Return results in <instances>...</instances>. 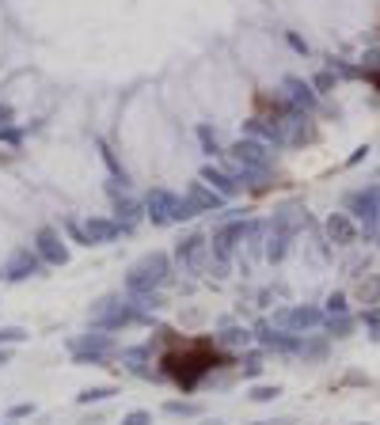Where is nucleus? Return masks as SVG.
<instances>
[{
    "label": "nucleus",
    "mask_w": 380,
    "mask_h": 425,
    "mask_svg": "<svg viewBox=\"0 0 380 425\" xmlns=\"http://www.w3.org/2000/svg\"><path fill=\"white\" fill-rule=\"evenodd\" d=\"M255 425H293L289 417H274V422H255Z\"/></svg>",
    "instance_id": "c9c22d12"
},
{
    "label": "nucleus",
    "mask_w": 380,
    "mask_h": 425,
    "mask_svg": "<svg viewBox=\"0 0 380 425\" xmlns=\"http://www.w3.org/2000/svg\"><path fill=\"white\" fill-rule=\"evenodd\" d=\"M12 125V106H4L0 103V137H4V130Z\"/></svg>",
    "instance_id": "72a5a7b5"
},
{
    "label": "nucleus",
    "mask_w": 380,
    "mask_h": 425,
    "mask_svg": "<svg viewBox=\"0 0 380 425\" xmlns=\"http://www.w3.org/2000/svg\"><path fill=\"white\" fill-rule=\"evenodd\" d=\"M164 410H167V414H175V417H194V414H202V402H182V399H171V402H164Z\"/></svg>",
    "instance_id": "4be33fe9"
},
{
    "label": "nucleus",
    "mask_w": 380,
    "mask_h": 425,
    "mask_svg": "<svg viewBox=\"0 0 380 425\" xmlns=\"http://www.w3.org/2000/svg\"><path fill=\"white\" fill-rule=\"evenodd\" d=\"M346 212H354L357 221L365 224V232H377V224H380V186L354 190V194L346 197Z\"/></svg>",
    "instance_id": "423d86ee"
},
{
    "label": "nucleus",
    "mask_w": 380,
    "mask_h": 425,
    "mask_svg": "<svg viewBox=\"0 0 380 425\" xmlns=\"http://www.w3.org/2000/svg\"><path fill=\"white\" fill-rule=\"evenodd\" d=\"M248 137L263 141V145H278V141H285V133H281V122H263V118H251V122H248Z\"/></svg>",
    "instance_id": "a211bd4d"
},
{
    "label": "nucleus",
    "mask_w": 380,
    "mask_h": 425,
    "mask_svg": "<svg viewBox=\"0 0 380 425\" xmlns=\"http://www.w3.org/2000/svg\"><path fill=\"white\" fill-rule=\"evenodd\" d=\"M316 91H327V88H335V69H327V73H320L316 76V84H312Z\"/></svg>",
    "instance_id": "2f4dec72"
},
{
    "label": "nucleus",
    "mask_w": 380,
    "mask_h": 425,
    "mask_svg": "<svg viewBox=\"0 0 380 425\" xmlns=\"http://www.w3.org/2000/svg\"><path fill=\"white\" fill-rule=\"evenodd\" d=\"M323 311H327V315H346V296H342V293H331V296H327V308H323Z\"/></svg>",
    "instance_id": "c85d7f7f"
},
{
    "label": "nucleus",
    "mask_w": 380,
    "mask_h": 425,
    "mask_svg": "<svg viewBox=\"0 0 380 425\" xmlns=\"http://www.w3.org/2000/svg\"><path fill=\"white\" fill-rule=\"evenodd\" d=\"M278 395H281L278 387H270V384H255V387L248 391V399H251V402H274Z\"/></svg>",
    "instance_id": "393cba45"
},
{
    "label": "nucleus",
    "mask_w": 380,
    "mask_h": 425,
    "mask_svg": "<svg viewBox=\"0 0 380 425\" xmlns=\"http://www.w3.org/2000/svg\"><path fill=\"white\" fill-rule=\"evenodd\" d=\"M137 217H141V205L133 202V197H122V194H115V221L122 224L126 232L137 224Z\"/></svg>",
    "instance_id": "aec40b11"
},
{
    "label": "nucleus",
    "mask_w": 380,
    "mask_h": 425,
    "mask_svg": "<svg viewBox=\"0 0 380 425\" xmlns=\"http://www.w3.org/2000/svg\"><path fill=\"white\" fill-rule=\"evenodd\" d=\"M167 278H171V258H167L164 251H149L130 266L126 289H130V293H152V289H160Z\"/></svg>",
    "instance_id": "f03ea898"
},
{
    "label": "nucleus",
    "mask_w": 380,
    "mask_h": 425,
    "mask_svg": "<svg viewBox=\"0 0 380 425\" xmlns=\"http://www.w3.org/2000/svg\"><path fill=\"white\" fill-rule=\"evenodd\" d=\"M69 353L76 357V365H103V361L115 353V338H110L107 330L95 327V335L69 338Z\"/></svg>",
    "instance_id": "20e7f679"
},
{
    "label": "nucleus",
    "mask_w": 380,
    "mask_h": 425,
    "mask_svg": "<svg viewBox=\"0 0 380 425\" xmlns=\"http://www.w3.org/2000/svg\"><path fill=\"white\" fill-rule=\"evenodd\" d=\"M149 422H152L149 410H130V414L122 417V425H149Z\"/></svg>",
    "instance_id": "7c9ffc66"
},
{
    "label": "nucleus",
    "mask_w": 380,
    "mask_h": 425,
    "mask_svg": "<svg viewBox=\"0 0 380 425\" xmlns=\"http://www.w3.org/2000/svg\"><path fill=\"white\" fill-rule=\"evenodd\" d=\"M187 202L194 205V212H217V209H224V202H228V197L224 194H217L213 186H209V182H190V190H187Z\"/></svg>",
    "instance_id": "f8f14e48"
},
{
    "label": "nucleus",
    "mask_w": 380,
    "mask_h": 425,
    "mask_svg": "<svg viewBox=\"0 0 380 425\" xmlns=\"http://www.w3.org/2000/svg\"><path fill=\"white\" fill-rule=\"evenodd\" d=\"M31 414H34V402H16V406L8 410L12 422H16V417H31Z\"/></svg>",
    "instance_id": "473e14b6"
},
{
    "label": "nucleus",
    "mask_w": 380,
    "mask_h": 425,
    "mask_svg": "<svg viewBox=\"0 0 380 425\" xmlns=\"http://www.w3.org/2000/svg\"><path fill=\"white\" fill-rule=\"evenodd\" d=\"M244 228H248V224L236 221V224H224L213 236V258L217 262H228L232 254H236V243H244Z\"/></svg>",
    "instance_id": "4468645a"
},
{
    "label": "nucleus",
    "mask_w": 380,
    "mask_h": 425,
    "mask_svg": "<svg viewBox=\"0 0 380 425\" xmlns=\"http://www.w3.org/2000/svg\"><path fill=\"white\" fill-rule=\"evenodd\" d=\"M228 156H232V164L255 167V171H270V164H274L270 145H263V141H255V137H240L236 145L228 148Z\"/></svg>",
    "instance_id": "0eeeda50"
},
{
    "label": "nucleus",
    "mask_w": 380,
    "mask_h": 425,
    "mask_svg": "<svg viewBox=\"0 0 380 425\" xmlns=\"http://www.w3.org/2000/svg\"><path fill=\"white\" fill-rule=\"evenodd\" d=\"M99 152H103V160H107V167H110V171H115V182H122V186H126V182H130V179H126L122 164H118V160H115V152H110V148L103 145V141H99Z\"/></svg>",
    "instance_id": "a878e982"
},
{
    "label": "nucleus",
    "mask_w": 380,
    "mask_h": 425,
    "mask_svg": "<svg viewBox=\"0 0 380 425\" xmlns=\"http://www.w3.org/2000/svg\"><path fill=\"white\" fill-rule=\"evenodd\" d=\"M327 330L335 338H346L350 330H354V319H350V315H327Z\"/></svg>",
    "instance_id": "5701e85b"
},
{
    "label": "nucleus",
    "mask_w": 380,
    "mask_h": 425,
    "mask_svg": "<svg viewBox=\"0 0 380 425\" xmlns=\"http://www.w3.org/2000/svg\"><path fill=\"white\" fill-rule=\"evenodd\" d=\"M327 239L335 247H354L357 243V224L350 212H331L327 217Z\"/></svg>",
    "instance_id": "ddd939ff"
},
{
    "label": "nucleus",
    "mask_w": 380,
    "mask_h": 425,
    "mask_svg": "<svg viewBox=\"0 0 380 425\" xmlns=\"http://www.w3.org/2000/svg\"><path fill=\"white\" fill-rule=\"evenodd\" d=\"M8 425H12V422H8Z\"/></svg>",
    "instance_id": "58836bf2"
},
{
    "label": "nucleus",
    "mask_w": 380,
    "mask_h": 425,
    "mask_svg": "<svg viewBox=\"0 0 380 425\" xmlns=\"http://www.w3.org/2000/svg\"><path fill=\"white\" fill-rule=\"evenodd\" d=\"M110 395H118V387H88V391H80L76 395V402H80V406H91V402H107Z\"/></svg>",
    "instance_id": "412c9836"
},
{
    "label": "nucleus",
    "mask_w": 380,
    "mask_h": 425,
    "mask_svg": "<svg viewBox=\"0 0 380 425\" xmlns=\"http://www.w3.org/2000/svg\"><path fill=\"white\" fill-rule=\"evenodd\" d=\"M16 342H27V330H19V327H0V345H16Z\"/></svg>",
    "instance_id": "cd10ccee"
},
{
    "label": "nucleus",
    "mask_w": 380,
    "mask_h": 425,
    "mask_svg": "<svg viewBox=\"0 0 380 425\" xmlns=\"http://www.w3.org/2000/svg\"><path fill=\"white\" fill-rule=\"evenodd\" d=\"M217 342H221V345H248V342H251V335H248V330H224V335L217 338Z\"/></svg>",
    "instance_id": "bb28decb"
},
{
    "label": "nucleus",
    "mask_w": 380,
    "mask_h": 425,
    "mask_svg": "<svg viewBox=\"0 0 380 425\" xmlns=\"http://www.w3.org/2000/svg\"><path fill=\"white\" fill-rule=\"evenodd\" d=\"M209 254H213V247H209L206 239L190 236V239H182V243H179V266H182V270H190V274H202V270H206V262H209Z\"/></svg>",
    "instance_id": "6e6552de"
},
{
    "label": "nucleus",
    "mask_w": 380,
    "mask_h": 425,
    "mask_svg": "<svg viewBox=\"0 0 380 425\" xmlns=\"http://www.w3.org/2000/svg\"><path fill=\"white\" fill-rule=\"evenodd\" d=\"M42 254L38 251H31V247H23V251H16L12 254V262H8V270H4V278L8 281H23V278H34V274H42Z\"/></svg>",
    "instance_id": "9b49d317"
},
{
    "label": "nucleus",
    "mask_w": 380,
    "mask_h": 425,
    "mask_svg": "<svg viewBox=\"0 0 380 425\" xmlns=\"http://www.w3.org/2000/svg\"><path fill=\"white\" fill-rule=\"evenodd\" d=\"M145 209H149L152 224H171L175 212H179V197H175L171 190H152L149 202H145Z\"/></svg>",
    "instance_id": "9d476101"
},
{
    "label": "nucleus",
    "mask_w": 380,
    "mask_h": 425,
    "mask_svg": "<svg viewBox=\"0 0 380 425\" xmlns=\"http://www.w3.org/2000/svg\"><path fill=\"white\" fill-rule=\"evenodd\" d=\"M84 232H88L91 243H110V239H118L126 228L118 221H107V217H88V221H84Z\"/></svg>",
    "instance_id": "dca6fc26"
},
{
    "label": "nucleus",
    "mask_w": 380,
    "mask_h": 425,
    "mask_svg": "<svg viewBox=\"0 0 380 425\" xmlns=\"http://www.w3.org/2000/svg\"><path fill=\"white\" fill-rule=\"evenodd\" d=\"M202 425H224V422H217V417H206V422H202Z\"/></svg>",
    "instance_id": "4c0bfd02"
},
{
    "label": "nucleus",
    "mask_w": 380,
    "mask_h": 425,
    "mask_svg": "<svg viewBox=\"0 0 380 425\" xmlns=\"http://www.w3.org/2000/svg\"><path fill=\"white\" fill-rule=\"evenodd\" d=\"M300 224H305V212H300V209H281L278 217L270 221V239H266V258H270V262H281V258H285V251H289L293 236L300 232Z\"/></svg>",
    "instance_id": "7ed1b4c3"
},
{
    "label": "nucleus",
    "mask_w": 380,
    "mask_h": 425,
    "mask_svg": "<svg viewBox=\"0 0 380 425\" xmlns=\"http://www.w3.org/2000/svg\"><path fill=\"white\" fill-rule=\"evenodd\" d=\"M34 251L42 254L46 266H65V262H69V251H65V243H61V236L54 228H38V236H34Z\"/></svg>",
    "instance_id": "1a4fd4ad"
},
{
    "label": "nucleus",
    "mask_w": 380,
    "mask_h": 425,
    "mask_svg": "<svg viewBox=\"0 0 380 425\" xmlns=\"http://www.w3.org/2000/svg\"><path fill=\"white\" fill-rule=\"evenodd\" d=\"M149 357H152L149 345H130V350H122V365L130 368L133 376H149Z\"/></svg>",
    "instance_id": "6ab92c4d"
},
{
    "label": "nucleus",
    "mask_w": 380,
    "mask_h": 425,
    "mask_svg": "<svg viewBox=\"0 0 380 425\" xmlns=\"http://www.w3.org/2000/svg\"><path fill=\"white\" fill-rule=\"evenodd\" d=\"M198 141H202V148H206V156H221V141H217V130H209V125H198Z\"/></svg>",
    "instance_id": "b1692460"
},
{
    "label": "nucleus",
    "mask_w": 380,
    "mask_h": 425,
    "mask_svg": "<svg viewBox=\"0 0 380 425\" xmlns=\"http://www.w3.org/2000/svg\"><path fill=\"white\" fill-rule=\"evenodd\" d=\"M327 311L312 308V304H300V308H285V311H274V327L278 330H289V335H305V330L320 327Z\"/></svg>",
    "instance_id": "39448f33"
},
{
    "label": "nucleus",
    "mask_w": 380,
    "mask_h": 425,
    "mask_svg": "<svg viewBox=\"0 0 380 425\" xmlns=\"http://www.w3.org/2000/svg\"><path fill=\"white\" fill-rule=\"evenodd\" d=\"M259 372H263V357H259V353H248V357H244V376L255 380Z\"/></svg>",
    "instance_id": "c756f323"
},
{
    "label": "nucleus",
    "mask_w": 380,
    "mask_h": 425,
    "mask_svg": "<svg viewBox=\"0 0 380 425\" xmlns=\"http://www.w3.org/2000/svg\"><path fill=\"white\" fill-rule=\"evenodd\" d=\"M202 182H209V186L217 190V194H224V197H232L236 190H240V182H236V175H224V171H217L213 164H206L202 167V175H198Z\"/></svg>",
    "instance_id": "f3484780"
},
{
    "label": "nucleus",
    "mask_w": 380,
    "mask_h": 425,
    "mask_svg": "<svg viewBox=\"0 0 380 425\" xmlns=\"http://www.w3.org/2000/svg\"><path fill=\"white\" fill-rule=\"evenodd\" d=\"M8 361H12V353L4 350V345H0V365H8Z\"/></svg>",
    "instance_id": "e433bc0d"
},
{
    "label": "nucleus",
    "mask_w": 380,
    "mask_h": 425,
    "mask_svg": "<svg viewBox=\"0 0 380 425\" xmlns=\"http://www.w3.org/2000/svg\"><path fill=\"white\" fill-rule=\"evenodd\" d=\"M213 365H217V353H213V345H206V342L190 345V350H182V353H171V357L164 361L167 376L182 387H194Z\"/></svg>",
    "instance_id": "f257e3e1"
},
{
    "label": "nucleus",
    "mask_w": 380,
    "mask_h": 425,
    "mask_svg": "<svg viewBox=\"0 0 380 425\" xmlns=\"http://www.w3.org/2000/svg\"><path fill=\"white\" fill-rule=\"evenodd\" d=\"M285 99H289V110H312L316 106V88L305 84L300 76H285Z\"/></svg>",
    "instance_id": "2eb2a0df"
},
{
    "label": "nucleus",
    "mask_w": 380,
    "mask_h": 425,
    "mask_svg": "<svg viewBox=\"0 0 380 425\" xmlns=\"http://www.w3.org/2000/svg\"><path fill=\"white\" fill-rule=\"evenodd\" d=\"M361 296H365V300H377V296H380V281H369V285H361Z\"/></svg>",
    "instance_id": "f704fd0d"
}]
</instances>
